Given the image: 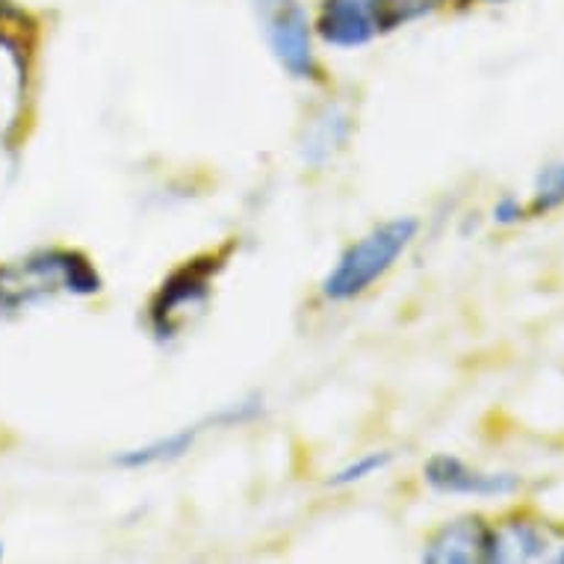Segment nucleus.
<instances>
[{
    "label": "nucleus",
    "mask_w": 564,
    "mask_h": 564,
    "mask_svg": "<svg viewBox=\"0 0 564 564\" xmlns=\"http://www.w3.org/2000/svg\"><path fill=\"white\" fill-rule=\"evenodd\" d=\"M564 207V160H555L544 166L535 177V189H532V204L529 214L546 216Z\"/></svg>",
    "instance_id": "9b49d317"
},
{
    "label": "nucleus",
    "mask_w": 564,
    "mask_h": 564,
    "mask_svg": "<svg viewBox=\"0 0 564 564\" xmlns=\"http://www.w3.org/2000/svg\"><path fill=\"white\" fill-rule=\"evenodd\" d=\"M553 562L564 564V538H562V544H558V550H555V555H553Z\"/></svg>",
    "instance_id": "4468645a"
},
{
    "label": "nucleus",
    "mask_w": 564,
    "mask_h": 564,
    "mask_svg": "<svg viewBox=\"0 0 564 564\" xmlns=\"http://www.w3.org/2000/svg\"><path fill=\"white\" fill-rule=\"evenodd\" d=\"M562 529L550 527L546 520L518 514V518L502 520L500 527H490L488 555H485V562H553V555L555 550H558V544H562Z\"/></svg>",
    "instance_id": "39448f33"
},
{
    "label": "nucleus",
    "mask_w": 564,
    "mask_h": 564,
    "mask_svg": "<svg viewBox=\"0 0 564 564\" xmlns=\"http://www.w3.org/2000/svg\"><path fill=\"white\" fill-rule=\"evenodd\" d=\"M0 555H3V546H0Z\"/></svg>",
    "instance_id": "dca6fc26"
},
{
    "label": "nucleus",
    "mask_w": 564,
    "mask_h": 564,
    "mask_svg": "<svg viewBox=\"0 0 564 564\" xmlns=\"http://www.w3.org/2000/svg\"><path fill=\"white\" fill-rule=\"evenodd\" d=\"M416 231H420V223L411 216L376 225L337 258L332 272L323 278V296L328 302H351L364 296L372 284H379L381 278L397 267V260L416 240Z\"/></svg>",
    "instance_id": "f257e3e1"
},
{
    "label": "nucleus",
    "mask_w": 564,
    "mask_h": 564,
    "mask_svg": "<svg viewBox=\"0 0 564 564\" xmlns=\"http://www.w3.org/2000/svg\"><path fill=\"white\" fill-rule=\"evenodd\" d=\"M388 464H390V453H367L361 455V458H355V462L346 464V467H340V470L334 473L332 479H328V485H334V488H349V485L367 481L370 476H379Z\"/></svg>",
    "instance_id": "f8f14e48"
},
{
    "label": "nucleus",
    "mask_w": 564,
    "mask_h": 564,
    "mask_svg": "<svg viewBox=\"0 0 564 564\" xmlns=\"http://www.w3.org/2000/svg\"><path fill=\"white\" fill-rule=\"evenodd\" d=\"M204 432V426H186L177 429L172 435H163L151 444H142L137 449H124V453L116 458L119 467L124 470H142V467H158V464H172L177 458H184L189 449L195 446L198 435Z\"/></svg>",
    "instance_id": "1a4fd4ad"
},
{
    "label": "nucleus",
    "mask_w": 564,
    "mask_h": 564,
    "mask_svg": "<svg viewBox=\"0 0 564 564\" xmlns=\"http://www.w3.org/2000/svg\"><path fill=\"white\" fill-rule=\"evenodd\" d=\"M527 204L520 202L518 195H502L500 202L494 204V210H490L494 223L500 225V228H514V225H520L527 219Z\"/></svg>",
    "instance_id": "ddd939ff"
},
{
    "label": "nucleus",
    "mask_w": 564,
    "mask_h": 564,
    "mask_svg": "<svg viewBox=\"0 0 564 564\" xmlns=\"http://www.w3.org/2000/svg\"><path fill=\"white\" fill-rule=\"evenodd\" d=\"M473 3H488V7H500V3H509V0H473Z\"/></svg>",
    "instance_id": "2eb2a0df"
},
{
    "label": "nucleus",
    "mask_w": 564,
    "mask_h": 564,
    "mask_svg": "<svg viewBox=\"0 0 564 564\" xmlns=\"http://www.w3.org/2000/svg\"><path fill=\"white\" fill-rule=\"evenodd\" d=\"M429 488L446 497H479V500H502L520 490V476L514 473L479 470L455 455H432L423 467Z\"/></svg>",
    "instance_id": "20e7f679"
},
{
    "label": "nucleus",
    "mask_w": 564,
    "mask_h": 564,
    "mask_svg": "<svg viewBox=\"0 0 564 564\" xmlns=\"http://www.w3.org/2000/svg\"><path fill=\"white\" fill-rule=\"evenodd\" d=\"M490 527L481 518H458L429 538L423 562L429 564H473L488 555Z\"/></svg>",
    "instance_id": "0eeeda50"
},
{
    "label": "nucleus",
    "mask_w": 564,
    "mask_h": 564,
    "mask_svg": "<svg viewBox=\"0 0 564 564\" xmlns=\"http://www.w3.org/2000/svg\"><path fill=\"white\" fill-rule=\"evenodd\" d=\"M216 269H219L216 258L193 260L163 281L149 307V325L158 340H172L184 332L189 316L202 314V307L210 299Z\"/></svg>",
    "instance_id": "7ed1b4c3"
},
{
    "label": "nucleus",
    "mask_w": 564,
    "mask_h": 564,
    "mask_svg": "<svg viewBox=\"0 0 564 564\" xmlns=\"http://www.w3.org/2000/svg\"><path fill=\"white\" fill-rule=\"evenodd\" d=\"M251 12L281 72L293 80H316V30L305 0H251Z\"/></svg>",
    "instance_id": "f03ea898"
},
{
    "label": "nucleus",
    "mask_w": 564,
    "mask_h": 564,
    "mask_svg": "<svg viewBox=\"0 0 564 564\" xmlns=\"http://www.w3.org/2000/svg\"><path fill=\"white\" fill-rule=\"evenodd\" d=\"M446 3L449 0H376L381 33H390V30L408 28V24H416V21L432 19L435 12L444 10Z\"/></svg>",
    "instance_id": "9d476101"
},
{
    "label": "nucleus",
    "mask_w": 564,
    "mask_h": 564,
    "mask_svg": "<svg viewBox=\"0 0 564 564\" xmlns=\"http://www.w3.org/2000/svg\"><path fill=\"white\" fill-rule=\"evenodd\" d=\"M314 30L328 47L358 51L381 33L379 7L376 0H319Z\"/></svg>",
    "instance_id": "423d86ee"
},
{
    "label": "nucleus",
    "mask_w": 564,
    "mask_h": 564,
    "mask_svg": "<svg viewBox=\"0 0 564 564\" xmlns=\"http://www.w3.org/2000/svg\"><path fill=\"white\" fill-rule=\"evenodd\" d=\"M349 139V116L337 104H325L314 119L307 121L302 154L311 166H325Z\"/></svg>",
    "instance_id": "6e6552de"
}]
</instances>
